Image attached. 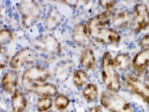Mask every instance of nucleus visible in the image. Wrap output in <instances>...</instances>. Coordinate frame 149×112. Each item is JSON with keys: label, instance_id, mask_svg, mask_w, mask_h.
I'll list each match as a JSON object with an SVG mask.
<instances>
[{"label": "nucleus", "instance_id": "obj_33", "mask_svg": "<svg viewBox=\"0 0 149 112\" xmlns=\"http://www.w3.org/2000/svg\"><path fill=\"white\" fill-rule=\"evenodd\" d=\"M148 69H149V68H148Z\"/></svg>", "mask_w": 149, "mask_h": 112}, {"label": "nucleus", "instance_id": "obj_28", "mask_svg": "<svg viewBox=\"0 0 149 112\" xmlns=\"http://www.w3.org/2000/svg\"><path fill=\"white\" fill-rule=\"evenodd\" d=\"M138 45L141 48V49L148 48H149V32L144 34L141 37H140L138 41Z\"/></svg>", "mask_w": 149, "mask_h": 112}, {"label": "nucleus", "instance_id": "obj_27", "mask_svg": "<svg viewBox=\"0 0 149 112\" xmlns=\"http://www.w3.org/2000/svg\"><path fill=\"white\" fill-rule=\"evenodd\" d=\"M11 56H9L6 55V53L3 52V48H1V70L3 71L4 68H9V64H10V60Z\"/></svg>", "mask_w": 149, "mask_h": 112}, {"label": "nucleus", "instance_id": "obj_9", "mask_svg": "<svg viewBox=\"0 0 149 112\" xmlns=\"http://www.w3.org/2000/svg\"><path fill=\"white\" fill-rule=\"evenodd\" d=\"M131 28L135 34H140L149 27V7L145 3L139 2L133 6Z\"/></svg>", "mask_w": 149, "mask_h": 112}, {"label": "nucleus", "instance_id": "obj_5", "mask_svg": "<svg viewBox=\"0 0 149 112\" xmlns=\"http://www.w3.org/2000/svg\"><path fill=\"white\" fill-rule=\"evenodd\" d=\"M100 105L107 112H136L133 104L118 93L103 90L100 94Z\"/></svg>", "mask_w": 149, "mask_h": 112}, {"label": "nucleus", "instance_id": "obj_1", "mask_svg": "<svg viewBox=\"0 0 149 112\" xmlns=\"http://www.w3.org/2000/svg\"><path fill=\"white\" fill-rule=\"evenodd\" d=\"M15 10L19 23L25 30H29L41 22L45 13L43 3L33 0L18 2Z\"/></svg>", "mask_w": 149, "mask_h": 112}, {"label": "nucleus", "instance_id": "obj_13", "mask_svg": "<svg viewBox=\"0 0 149 112\" xmlns=\"http://www.w3.org/2000/svg\"><path fill=\"white\" fill-rule=\"evenodd\" d=\"M22 74L19 71L8 69L1 77V88L5 95L10 96L19 88Z\"/></svg>", "mask_w": 149, "mask_h": 112}, {"label": "nucleus", "instance_id": "obj_26", "mask_svg": "<svg viewBox=\"0 0 149 112\" xmlns=\"http://www.w3.org/2000/svg\"><path fill=\"white\" fill-rule=\"evenodd\" d=\"M118 4L117 1L113 0H100L97 2V5L102 11H110V10H114Z\"/></svg>", "mask_w": 149, "mask_h": 112}, {"label": "nucleus", "instance_id": "obj_8", "mask_svg": "<svg viewBox=\"0 0 149 112\" xmlns=\"http://www.w3.org/2000/svg\"><path fill=\"white\" fill-rule=\"evenodd\" d=\"M92 41L101 46H115L122 40L121 33L113 27H102L89 31Z\"/></svg>", "mask_w": 149, "mask_h": 112}, {"label": "nucleus", "instance_id": "obj_16", "mask_svg": "<svg viewBox=\"0 0 149 112\" xmlns=\"http://www.w3.org/2000/svg\"><path fill=\"white\" fill-rule=\"evenodd\" d=\"M98 65L96 55L92 48H86L81 50L79 56V66L86 71L94 72Z\"/></svg>", "mask_w": 149, "mask_h": 112}, {"label": "nucleus", "instance_id": "obj_2", "mask_svg": "<svg viewBox=\"0 0 149 112\" xmlns=\"http://www.w3.org/2000/svg\"><path fill=\"white\" fill-rule=\"evenodd\" d=\"M100 76L106 90L115 93L120 92L123 88V80L120 73L113 64V57L111 52L107 50L100 59Z\"/></svg>", "mask_w": 149, "mask_h": 112}, {"label": "nucleus", "instance_id": "obj_32", "mask_svg": "<svg viewBox=\"0 0 149 112\" xmlns=\"http://www.w3.org/2000/svg\"><path fill=\"white\" fill-rule=\"evenodd\" d=\"M48 112H56V111H48Z\"/></svg>", "mask_w": 149, "mask_h": 112}, {"label": "nucleus", "instance_id": "obj_12", "mask_svg": "<svg viewBox=\"0 0 149 112\" xmlns=\"http://www.w3.org/2000/svg\"><path fill=\"white\" fill-rule=\"evenodd\" d=\"M71 40L76 47L82 49L91 48L93 41L86 22L80 21L72 26L71 30Z\"/></svg>", "mask_w": 149, "mask_h": 112}, {"label": "nucleus", "instance_id": "obj_3", "mask_svg": "<svg viewBox=\"0 0 149 112\" xmlns=\"http://www.w3.org/2000/svg\"><path fill=\"white\" fill-rule=\"evenodd\" d=\"M51 79V71L39 63L23 70L21 77V85L26 93L30 91L38 84L45 83Z\"/></svg>", "mask_w": 149, "mask_h": 112}, {"label": "nucleus", "instance_id": "obj_25", "mask_svg": "<svg viewBox=\"0 0 149 112\" xmlns=\"http://www.w3.org/2000/svg\"><path fill=\"white\" fill-rule=\"evenodd\" d=\"M15 39V35H14V31L11 28L4 26L1 28L0 31V44L1 48L7 47L11 43H13Z\"/></svg>", "mask_w": 149, "mask_h": 112}, {"label": "nucleus", "instance_id": "obj_17", "mask_svg": "<svg viewBox=\"0 0 149 112\" xmlns=\"http://www.w3.org/2000/svg\"><path fill=\"white\" fill-rule=\"evenodd\" d=\"M22 88H18L10 96V104L12 112H25L29 106V100Z\"/></svg>", "mask_w": 149, "mask_h": 112}, {"label": "nucleus", "instance_id": "obj_7", "mask_svg": "<svg viewBox=\"0 0 149 112\" xmlns=\"http://www.w3.org/2000/svg\"><path fill=\"white\" fill-rule=\"evenodd\" d=\"M123 87L125 89L141 98L149 107V84L143 79L136 76L127 73L123 75Z\"/></svg>", "mask_w": 149, "mask_h": 112}, {"label": "nucleus", "instance_id": "obj_6", "mask_svg": "<svg viewBox=\"0 0 149 112\" xmlns=\"http://www.w3.org/2000/svg\"><path fill=\"white\" fill-rule=\"evenodd\" d=\"M40 54L37 52L32 47H23L15 51L11 56L9 69L19 71L26 69L35 64H38L39 60Z\"/></svg>", "mask_w": 149, "mask_h": 112}, {"label": "nucleus", "instance_id": "obj_18", "mask_svg": "<svg viewBox=\"0 0 149 112\" xmlns=\"http://www.w3.org/2000/svg\"><path fill=\"white\" fill-rule=\"evenodd\" d=\"M133 19L132 10H123L119 11H115L111 27L114 28L117 31H124L129 26H131Z\"/></svg>", "mask_w": 149, "mask_h": 112}, {"label": "nucleus", "instance_id": "obj_11", "mask_svg": "<svg viewBox=\"0 0 149 112\" xmlns=\"http://www.w3.org/2000/svg\"><path fill=\"white\" fill-rule=\"evenodd\" d=\"M75 62L71 59H64L59 60L51 71V79L56 85L64 84L75 70Z\"/></svg>", "mask_w": 149, "mask_h": 112}, {"label": "nucleus", "instance_id": "obj_20", "mask_svg": "<svg viewBox=\"0 0 149 112\" xmlns=\"http://www.w3.org/2000/svg\"><path fill=\"white\" fill-rule=\"evenodd\" d=\"M132 56L127 52H121L113 57V64L115 68L119 73L127 74L132 70Z\"/></svg>", "mask_w": 149, "mask_h": 112}, {"label": "nucleus", "instance_id": "obj_10", "mask_svg": "<svg viewBox=\"0 0 149 112\" xmlns=\"http://www.w3.org/2000/svg\"><path fill=\"white\" fill-rule=\"evenodd\" d=\"M65 22V16L57 6L51 5L45 13L41 27L45 33H52L60 29Z\"/></svg>", "mask_w": 149, "mask_h": 112}, {"label": "nucleus", "instance_id": "obj_31", "mask_svg": "<svg viewBox=\"0 0 149 112\" xmlns=\"http://www.w3.org/2000/svg\"><path fill=\"white\" fill-rule=\"evenodd\" d=\"M61 112H76L75 111H73V110H67V111H61Z\"/></svg>", "mask_w": 149, "mask_h": 112}, {"label": "nucleus", "instance_id": "obj_24", "mask_svg": "<svg viewBox=\"0 0 149 112\" xmlns=\"http://www.w3.org/2000/svg\"><path fill=\"white\" fill-rule=\"evenodd\" d=\"M54 106L53 98L49 97H41L38 98L35 103V109L37 112H48L51 111Z\"/></svg>", "mask_w": 149, "mask_h": 112}, {"label": "nucleus", "instance_id": "obj_30", "mask_svg": "<svg viewBox=\"0 0 149 112\" xmlns=\"http://www.w3.org/2000/svg\"><path fill=\"white\" fill-rule=\"evenodd\" d=\"M143 80L149 84V69H148V71L143 75Z\"/></svg>", "mask_w": 149, "mask_h": 112}, {"label": "nucleus", "instance_id": "obj_22", "mask_svg": "<svg viewBox=\"0 0 149 112\" xmlns=\"http://www.w3.org/2000/svg\"><path fill=\"white\" fill-rule=\"evenodd\" d=\"M71 78L73 87L78 89H82L86 84L90 82V73L80 67L76 68Z\"/></svg>", "mask_w": 149, "mask_h": 112}, {"label": "nucleus", "instance_id": "obj_14", "mask_svg": "<svg viewBox=\"0 0 149 112\" xmlns=\"http://www.w3.org/2000/svg\"><path fill=\"white\" fill-rule=\"evenodd\" d=\"M149 68V48L140 49L132 58L133 75L138 77H143Z\"/></svg>", "mask_w": 149, "mask_h": 112}, {"label": "nucleus", "instance_id": "obj_21", "mask_svg": "<svg viewBox=\"0 0 149 112\" xmlns=\"http://www.w3.org/2000/svg\"><path fill=\"white\" fill-rule=\"evenodd\" d=\"M100 91L98 86L94 82H89L81 89V95L84 100L87 103L94 104L99 101L100 99Z\"/></svg>", "mask_w": 149, "mask_h": 112}, {"label": "nucleus", "instance_id": "obj_4", "mask_svg": "<svg viewBox=\"0 0 149 112\" xmlns=\"http://www.w3.org/2000/svg\"><path fill=\"white\" fill-rule=\"evenodd\" d=\"M30 47L34 48L40 55L59 58L63 52V47L61 41L52 33H44L34 37L31 42Z\"/></svg>", "mask_w": 149, "mask_h": 112}, {"label": "nucleus", "instance_id": "obj_29", "mask_svg": "<svg viewBox=\"0 0 149 112\" xmlns=\"http://www.w3.org/2000/svg\"><path fill=\"white\" fill-rule=\"evenodd\" d=\"M85 112H105L104 111V109L101 106V105H98V104H94L91 107H89L86 111Z\"/></svg>", "mask_w": 149, "mask_h": 112}, {"label": "nucleus", "instance_id": "obj_23", "mask_svg": "<svg viewBox=\"0 0 149 112\" xmlns=\"http://www.w3.org/2000/svg\"><path fill=\"white\" fill-rule=\"evenodd\" d=\"M71 104V99L68 94L63 93H58L54 98V107L58 111H63L68 110Z\"/></svg>", "mask_w": 149, "mask_h": 112}, {"label": "nucleus", "instance_id": "obj_15", "mask_svg": "<svg viewBox=\"0 0 149 112\" xmlns=\"http://www.w3.org/2000/svg\"><path fill=\"white\" fill-rule=\"evenodd\" d=\"M114 14L115 10L101 11L90 17L86 21L89 31L102 27H110Z\"/></svg>", "mask_w": 149, "mask_h": 112}, {"label": "nucleus", "instance_id": "obj_19", "mask_svg": "<svg viewBox=\"0 0 149 112\" xmlns=\"http://www.w3.org/2000/svg\"><path fill=\"white\" fill-rule=\"evenodd\" d=\"M58 92L57 85L53 82H48L45 83L38 84L33 89L30 91L29 93L36 95L38 98L41 97H49V98H55Z\"/></svg>", "mask_w": 149, "mask_h": 112}]
</instances>
